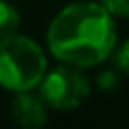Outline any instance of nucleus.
I'll list each match as a JSON object with an SVG mask.
<instances>
[{"label":"nucleus","instance_id":"7","mask_svg":"<svg viewBox=\"0 0 129 129\" xmlns=\"http://www.w3.org/2000/svg\"><path fill=\"white\" fill-rule=\"evenodd\" d=\"M114 62L125 75H129V39L118 45V50L114 52Z\"/></svg>","mask_w":129,"mask_h":129},{"label":"nucleus","instance_id":"5","mask_svg":"<svg viewBox=\"0 0 129 129\" xmlns=\"http://www.w3.org/2000/svg\"><path fill=\"white\" fill-rule=\"evenodd\" d=\"M22 24V15L15 9L11 2L7 0H0V39L9 37V35H15Z\"/></svg>","mask_w":129,"mask_h":129},{"label":"nucleus","instance_id":"1","mask_svg":"<svg viewBox=\"0 0 129 129\" xmlns=\"http://www.w3.org/2000/svg\"><path fill=\"white\" fill-rule=\"evenodd\" d=\"M52 56L73 67H95L116 47L114 15L99 2H73L60 9L45 35Z\"/></svg>","mask_w":129,"mask_h":129},{"label":"nucleus","instance_id":"3","mask_svg":"<svg viewBox=\"0 0 129 129\" xmlns=\"http://www.w3.org/2000/svg\"><path fill=\"white\" fill-rule=\"evenodd\" d=\"M39 92L54 110H73L88 99L90 80L82 67L60 62V67L45 73L43 82L39 84Z\"/></svg>","mask_w":129,"mask_h":129},{"label":"nucleus","instance_id":"4","mask_svg":"<svg viewBox=\"0 0 129 129\" xmlns=\"http://www.w3.org/2000/svg\"><path fill=\"white\" fill-rule=\"evenodd\" d=\"M47 101L43 99L41 92L35 88L30 90H19L15 92L13 103H11V116L19 127L26 129H37L47 123Z\"/></svg>","mask_w":129,"mask_h":129},{"label":"nucleus","instance_id":"6","mask_svg":"<svg viewBox=\"0 0 129 129\" xmlns=\"http://www.w3.org/2000/svg\"><path fill=\"white\" fill-rule=\"evenodd\" d=\"M114 17H129V0H97Z\"/></svg>","mask_w":129,"mask_h":129},{"label":"nucleus","instance_id":"2","mask_svg":"<svg viewBox=\"0 0 129 129\" xmlns=\"http://www.w3.org/2000/svg\"><path fill=\"white\" fill-rule=\"evenodd\" d=\"M47 58L35 39L9 35L0 39V86L11 92L30 90L43 82Z\"/></svg>","mask_w":129,"mask_h":129}]
</instances>
